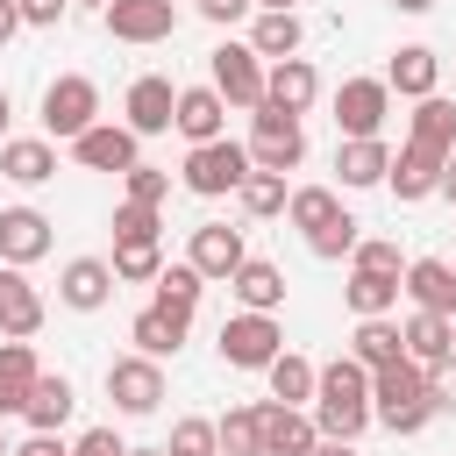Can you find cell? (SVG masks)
<instances>
[{
	"mask_svg": "<svg viewBox=\"0 0 456 456\" xmlns=\"http://www.w3.org/2000/svg\"><path fill=\"white\" fill-rule=\"evenodd\" d=\"M285 349V328L271 321V314H228L221 321V363L228 370H271V356Z\"/></svg>",
	"mask_w": 456,
	"mask_h": 456,
	"instance_id": "cell-4",
	"label": "cell"
},
{
	"mask_svg": "<svg viewBox=\"0 0 456 456\" xmlns=\"http://www.w3.org/2000/svg\"><path fill=\"white\" fill-rule=\"evenodd\" d=\"M207 71H214V93H221L228 107H242V114L264 107V57H256L249 43H221V50L207 57Z\"/></svg>",
	"mask_w": 456,
	"mask_h": 456,
	"instance_id": "cell-6",
	"label": "cell"
},
{
	"mask_svg": "<svg viewBox=\"0 0 456 456\" xmlns=\"http://www.w3.org/2000/svg\"><path fill=\"white\" fill-rule=\"evenodd\" d=\"M256 420H264V456H306L321 442V420L299 413V406H285V399H264Z\"/></svg>",
	"mask_w": 456,
	"mask_h": 456,
	"instance_id": "cell-11",
	"label": "cell"
},
{
	"mask_svg": "<svg viewBox=\"0 0 456 456\" xmlns=\"http://www.w3.org/2000/svg\"><path fill=\"white\" fill-rule=\"evenodd\" d=\"M0 178H14V185H43V178H57V150H50L43 135L0 142Z\"/></svg>",
	"mask_w": 456,
	"mask_h": 456,
	"instance_id": "cell-28",
	"label": "cell"
},
{
	"mask_svg": "<svg viewBox=\"0 0 456 456\" xmlns=\"http://www.w3.org/2000/svg\"><path fill=\"white\" fill-rule=\"evenodd\" d=\"M0 456H7V435H0Z\"/></svg>",
	"mask_w": 456,
	"mask_h": 456,
	"instance_id": "cell-58",
	"label": "cell"
},
{
	"mask_svg": "<svg viewBox=\"0 0 456 456\" xmlns=\"http://www.w3.org/2000/svg\"><path fill=\"white\" fill-rule=\"evenodd\" d=\"M299 43H306V28H299V14H292V7H264V14H256V28H249V50H256V57H271V64H278V57H299Z\"/></svg>",
	"mask_w": 456,
	"mask_h": 456,
	"instance_id": "cell-26",
	"label": "cell"
},
{
	"mask_svg": "<svg viewBox=\"0 0 456 456\" xmlns=\"http://www.w3.org/2000/svg\"><path fill=\"white\" fill-rule=\"evenodd\" d=\"M435 78H442V57H435L428 43H406V50L392 57V71H385V86H392V93H406V100H428V93H435Z\"/></svg>",
	"mask_w": 456,
	"mask_h": 456,
	"instance_id": "cell-27",
	"label": "cell"
},
{
	"mask_svg": "<svg viewBox=\"0 0 456 456\" xmlns=\"http://www.w3.org/2000/svg\"><path fill=\"white\" fill-rule=\"evenodd\" d=\"M335 171H342V185H385L392 150H385L378 135H356V142H342V150H335Z\"/></svg>",
	"mask_w": 456,
	"mask_h": 456,
	"instance_id": "cell-29",
	"label": "cell"
},
{
	"mask_svg": "<svg viewBox=\"0 0 456 456\" xmlns=\"http://www.w3.org/2000/svg\"><path fill=\"white\" fill-rule=\"evenodd\" d=\"M14 28H21V0H0V43H7Z\"/></svg>",
	"mask_w": 456,
	"mask_h": 456,
	"instance_id": "cell-50",
	"label": "cell"
},
{
	"mask_svg": "<svg viewBox=\"0 0 456 456\" xmlns=\"http://www.w3.org/2000/svg\"><path fill=\"white\" fill-rule=\"evenodd\" d=\"M356 242H363V235H356V221H349V214H335L328 228H314V235H306V249H314V256H328V264H335V256H356Z\"/></svg>",
	"mask_w": 456,
	"mask_h": 456,
	"instance_id": "cell-41",
	"label": "cell"
},
{
	"mask_svg": "<svg viewBox=\"0 0 456 456\" xmlns=\"http://www.w3.org/2000/svg\"><path fill=\"white\" fill-rule=\"evenodd\" d=\"M178 121V86L164 78V71H142L135 86H128V128L135 135H164Z\"/></svg>",
	"mask_w": 456,
	"mask_h": 456,
	"instance_id": "cell-12",
	"label": "cell"
},
{
	"mask_svg": "<svg viewBox=\"0 0 456 456\" xmlns=\"http://www.w3.org/2000/svg\"><path fill=\"white\" fill-rule=\"evenodd\" d=\"M185 142H214V135H228V100L214 93V86H185L178 93V121H171Z\"/></svg>",
	"mask_w": 456,
	"mask_h": 456,
	"instance_id": "cell-20",
	"label": "cell"
},
{
	"mask_svg": "<svg viewBox=\"0 0 456 456\" xmlns=\"http://www.w3.org/2000/svg\"><path fill=\"white\" fill-rule=\"evenodd\" d=\"M442 150H420V142H399V157H392V171H385V185L413 207V200H428V192H442Z\"/></svg>",
	"mask_w": 456,
	"mask_h": 456,
	"instance_id": "cell-14",
	"label": "cell"
},
{
	"mask_svg": "<svg viewBox=\"0 0 456 456\" xmlns=\"http://www.w3.org/2000/svg\"><path fill=\"white\" fill-rule=\"evenodd\" d=\"M406 142H420V150H456V107L442 100V93H428L420 107H413V128H406Z\"/></svg>",
	"mask_w": 456,
	"mask_h": 456,
	"instance_id": "cell-32",
	"label": "cell"
},
{
	"mask_svg": "<svg viewBox=\"0 0 456 456\" xmlns=\"http://www.w3.org/2000/svg\"><path fill=\"white\" fill-rule=\"evenodd\" d=\"M107 399L121 406V413H157L164 406V363L157 356H114L107 363Z\"/></svg>",
	"mask_w": 456,
	"mask_h": 456,
	"instance_id": "cell-8",
	"label": "cell"
},
{
	"mask_svg": "<svg viewBox=\"0 0 456 456\" xmlns=\"http://www.w3.org/2000/svg\"><path fill=\"white\" fill-rule=\"evenodd\" d=\"M349 264H356V271H392V278H406L399 242H385V235H378V242H356V256H349Z\"/></svg>",
	"mask_w": 456,
	"mask_h": 456,
	"instance_id": "cell-44",
	"label": "cell"
},
{
	"mask_svg": "<svg viewBox=\"0 0 456 456\" xmlns=\"http://www.w3.org/2000/svg\"><path fill=\"white\" fill-rule=\"evenodd\" d=\"M314 93H321V71H314L306 57H278V64L264 71V100H271V107H285V114H306V107H314Z\"/></svg>",
	"mask_w": 456,
	"mask_h": 456,
	"instance_id": "cell-19",
	"label": "cell"
},
{
	"mask_svg": "<svg viewBox=\"0 0 456 456\" xmlns=\"http://www.w3.org/2000/svg\"><path fill=\"white\" fill-rule=\"evenodd\" d=\"M306 157V128H299V114H285V107H256V128H249V164L256 171H292Z\"/></svg>",
	"mask_w": 456,
	"mask_h": 456,
	"instance_id": "cell-5",
	"label": "cell"
},
{
	"mask_svg": "<svg viewBox=\"0 0 456 456\" xmlns=\"http://www.w3.org/2000/svg\"><path fill=\"white\" fill-rule=\"evenodd\" d=\"M185 328H192L185 314H171V306H157V299H150V306H142V314L128 321V342H135L142 356H157V363H164V356H178Z\"/></svg>",
	"mask_w": 456,
	"mask_h": 456,
	"instance_id": "cell-22",
	"label": "cell"
},
{
	"mask_svg": "<svg viewBox=\"0 0 456 456\" xmlns=\"http://www.w3.org/2000/svg\"><path fill=\"white\" fill-rule=\"evenodd\" d=\"M249 7H256V0H200V14H207V21H242Z\"/></svg>",
	"mask_w": 456,
	"mask_h": 456,
	"instance_id": "cell-49",
	"label": "cell"
},
{
	"mask_svg": "<svg viewBox=\"0 0 456 456\" xmlns=\"http://www.w3.org/2000/svg\"><path fill=\"white\" fill-rule=\"evenodd\" d=\"M71 399H78V392H71V378H64V370H57V378L43 370V378H36V392H28V406H21V420H28V428H50V435H57V428L71 420Z\"/></svg>",
	"mask_w": 456,
	"mask_h": 456,
	"instance_id": "cell-31",
	"label": "cell"
},
{
	"mask_svg": "<svg viewBox=\"0 0 456 456\" xmlns=\"http://www.w3.org/2000/svg\"><path fill=\"white\" fill-rule=\"evenodd\" d=\"M164 449H171V456H221V428H214V420H178Z\"/></svg>",
	"mask_w": 456,
	"mask_h": 456,
	"instance_id": "cell-42",
	"label": "cell"
},
{
	"mask_svg": "<svg viewBox=\"0 0 456 456\" xmlns=\"http://www.w3.org/2000/svg\"><path fill=\"white\" fill-rule=\"evenodd\" d=\"M306 456H356V442H335V435H321V442H314Z\"/></svg>",
	"mask_w": 456,
	"mask_h": 456,
	"instance_id": "cell-51",
	"label": "cell"
},
{
	"mask_svg": "<svg viewBox=\"0 0 456 456\" xmlns=\"http://www.w3.org/2000/svg\"><path fill=\"white\" fill-rule=\"evenodd\" d=\"M285 214H292V228H306V235H314V228H328V221H335V214H342V200H335V192H328V185H299V192H292V207H285Z\"/></svg>",
	"mask_w": 456,
	"mask_h": 456,
	"instance_id": "cell-40",
	"label": "cell"
},
{
	"mask_svg": "<svg viewBox=\"0 0 456 456\" xmlns=\"http://www.w3.org/2000/svg\"><path fill=\"white\" fill-rule=\"evenodd\" d=\"M200 292H207V278H200V264H192V256H185V264H164V271H157V306H171V314H185V321H192Z\"/></svg>",
	"mask_w": 456,
	"mask_h": 456,
	"instance_id": "cell-33",
	"label": "cell"
},
{
	"mask_svg": "<svg viewBox=\"0 0 456 456\" xmlns=\"http://www.w3.org/2000/svg\"><path fill=\"white\" fill-rule=\"evenodd\" d=\"M370 413H378L392 435H420V428L442 413V385H435V370H420L413 356L378 363V370H370Z\"/></svg>",
	"mask_w": 456,
	"mask_h": 456,
	"instance_id": "cell-1",
	"label": "cell"
},
{
	"mask_svg": "<svg viewBox=\"0 0 456 456\" xmlns=\"http://www.w3.org/2000/svg\"><path fill=\"white\" fill-rule=\"evenodd\" d=\"M7 114H14V100H7V86H0V142H7Z\"/></svg>",
	"mask_w": 456,
	"mask_h": 456,
	"instance_id": "cell-54",
	"label": "cell"
},
{
	"mask_svg": "<svg viewBox=\"0 0 456 456\" xmlns=\"http://www.w3.org/2000/svg\"><path fill=\"white\" fill-rule=\"evenodd\" d=\"M50 256V221L36 207H0V264H36Z\"/></svg>",
	"mask_w": 456,
	"mask_h": 456,
	"instance_id": "cell-18",
	"label": "cell"
},
{
	"mask_svg": "<svg viewBox=\"0 0 456 456\" xmlns=\"http://www.w3.org/2000/svg\"><path fill=\"white\" fill-rule=\"evenodd\" d=\"M442 192L456 200V150H449V164H442Z\"/></svg>",
	"mask_w": 456,
	"mask_h": 456,
	"instance_id": "cell-52",
	"label": "cell"
},
{
	"mask_svg": "<svg viewBox=\"0 0 456 456\" xmlns=\"http://www.w3.org/2000/svg\"><path fill=\"white\" fill-rule=\"evenodd\" d=\"M121 456H171V449H121Z\"/></svg>",
	"mask_w": 456,
	"mask_h": 456,
	"instance_id": "cell-55",
	"label": "cell"
},
{
	"mask_svg": "<svg viewBox=\"0 0 456 456\" xmlns=\"http://www.w3.org/2000/svg\"><path fill=\"white\" fill-rule=\"evenodd\" d=\"M93 121H100V86H93L86 71H64V78H50V86H43V135L78 142Z\"/></svg>",
	"mask_w": 456,
	"mask_h": 456,
	"instance_id": "cell-3",
	"label": "cell"
},
{
	"mask_svg": "<svg viewBox=\"0 0 456 456\" xmlns=\"http://www.w3.org/2000/svg\"><path fill=\"white\" fill-rule=\"evenodd\" d=\"M242 207H249L256 221L285 214V207H292V192H285V171H249V178H242Z\"/></svg>",
	"mask_w": 456,
	"mask_h": 456,
	"instance_id": "cell-37",
	"label": "cell"
},
{
	"mask_svg": "<svg viewBox=\"0 0 456 456\" xmlns=\"http://www.w3.org/2000/svg\"><path fill=\"white\" fill-rule=\"evenodd\" d=\"M264 378H271V399H285V406H299V399H314V385H321V370H314L306 356H292V349H278Z\"/></svg>",
	"mask_w": 456,
	"mask_h": 456,
	"instance_id": "cell-34",
	"label": "cell"
},
{
	"mask_svg": "<svg viewBox=\"0 0 456 456\" xmlns=\"http://www.w3.org/2000/svg\"><path fill=\"white\" fill-rule=\"evenodd\" d=\"M135 142H142V135H135L128 121H93V128L71 142V157H78L86 171H128V164H142Z\"/></svg>",
	"mask_w": 456,
	"mask_h": 456,
	"instance_id": "cell-10",
	"label": "cell"
},
{
	"mask_svg": "<svg viewBox=\"0 0 456 456\" xmlns=\"http://www.w3.org/2000/svg\"><path fill=\"white\" fill-rule=\"evenodd\" d=\"M256 7H292V0H256Z\"/></svg>",
	"mask_w": 456,
	"mask_h": 456,
	"instance_id": "cell-56",
	"label": "cell"
},
{
	"mask_svg": "<svg viewBox=\"0 0 456 456\" xmlns=\"http://www.w3.org/2000/svg\"><path fill=\"white\" fill-rule=\"evenodd\" d=\"M314 420H321V435H335V442H356L378 413H370V399H314Z\"/></svg>",
	"mask_w": 456,
	"mask_h": 456,
	"instance_id": "cell-35",
	"label": "cell"
},
{
	"mask_svg": "<svg viewBox=\"0 0 456 456\" xmlns=\"http://www.w3.org/2000/svg\"><path fill=\"white\" fill-rule=\"evenodd\" d=\"M214 428H221V456H264V420H256V406H228Z\"/></svg>",
	"mask_w": 456,
	"mask_h": 456,
	"instance_id": "cell-36",
	"label": "cell"
},
{
	"mask_svg": "<svg viewBox=\"0 0 456 456\" xmlns=\"http://www.w3.org/2000/svg\"><path fill=\"white\" fill-rule=\"evenodd\" d=\"M36 378H43V363H36V349L7 335V342H0V420L28 406V392H36Z\"/></svg>",
	"mask_w": 456,
	"mask_h": 456,
	"instance_id": "cell-24",
	"label": "cell"
},
{
	"mask_svg": "<svg viewBox=\"0 0 456 456\" xmlns=\"http://www.w3.org/2000/svg\"><path fill=\"white\" fill-rule=\"evenodd\" d=\"M349 356H356L363 370H378V363H399V356H406V335H399L385 314H370V321H356V335H349Z\"/></svg>",
	"mask_w": 456,
	"mask_h": 456,
	"instance_id": "cell-30",
	"label": "cell"
},
{
	"mask_svg": "<svg viewBox=\"0 0 456 456\" xmlns=\"http://www.w3.org/2000/svg\"><path fill=\"white\" fill-rule=\"evenodd\" d=\"M314 399H370V370H363L356 356H335V363L321 370V385H314Z\"/></svg>",
	"mask_w": 456,
	"mask_h": 456,
	"instance_id": "cell-39",
	"label": "cell"
},
{
	"mask_svg": "<svg viewBox=\"0 0 456 456\" xmlns=\"http://www.w3.org/2000/svg\"><path fill=\"white\" fill-rule=\"evenodd\" d=\"M399 292H406V278H392V271H356V264H349V285H342V299H349V314H356V321H370V314H392V306H399Z\"/></svg>",
	"mask_w": 456,
	"mask_h": 456,
	"instance_id": "cell-25",
	"label": "cell"
},
{
	"mask_svg": "<svg viewBox=\"0 0 456 456\" xmlns=\"http://www.w3.org/2000/svg\"><path fill=\"white\" fill-rule=\"evenodd\" d=\"M121 449H128V442H121L114 428H86V435L71 442V456H121Z\"/></svg>",
	"mask_w": 456,
	"mask_h": 456,
	"instance_id": "cell-46",
	"label": "cell"
},
{
	"mask_svg": "<svg viewBox=\"0 0 456 456\" xmlns=\"http://www.w3.org/2000/svg\"><path fill=\"white\" fill-rule=\"evenodd\" d=\"M249 249H242V228H228V221H200L192 228V264H200V278H235V264H242Z\"/></svg>",
	"mask_w": 456,
	"mask_h": 456,
	"instance_id": "cell-16",
	"label": "cell"
},
{
	"mask_svg": "<svg viewBox=\"0 0 456 456\" xmlns=\"http://www.w3.org/2000/svg\"><path fill=\"white\" fill-rule=\"evenodd\" d=\"M64 7H71V0H21V21H28V28H57Z\"/></svg>",
	"mask_w": 456,
	"mask_h": 456,
	"instance_id": "cell-47",
	"label": "cell"
},
{
	"mask_svg": "<svg viewBox=\"0 0 456 456\" xmlns=\"http://www.w3.org/2000/svg\"><path fill=\"white\" fill-rule=\"evenodd\" d=\"M114 285H121V278H114V264H107V256H71V264H64V278H57V299H64V306H78V314H100V306L114 299Z\"/></svg>",
	"mask_w": 456,
	"mask_h": 456,
	"instance_id": "cell-13",
	"label": "cell"
},
{
	"mask_svg": "<svg viewBox=\"0 0 456 456\" xmlns=\"http://www.w3.org/2000/svg\"><path fill=\"white\" fill-rule=\"evenodd\" d=\"M399 335H406V356H413L420 370H442V363L456 356V321H449V314H428V306H413V321H406Z\"/></svg>",
	"mask_w": 456,
	"mask_h": 456,
	"instance_id": "cell-17",
	"label": "cell"
},
{
	"mask_svg": "<svg viewBox=\"0 0 456 456\" xmlns=\"http://www.w3.org/2000/svg\"><path fill=\"white\" fill-rule=\"evenodd\" d=\"M78 7H107V0H78Z\"/></svg>",
	"mask_w": 456,
	"mask_h": 456,
	"instance_id": "cell-57",
	"label": "cell"
},
{
	"mask_svg": "<svg viewBox=\"0 0 456 456\" xmlns=\"http://www.w3.org/2000/svg\"><path fill=\"white\" fill-rule=\"evenodd\" d=\"M392 7H399V14H428L435 0H392Z\"/></svg>",
	"mask_w": 456,
	"mask_h": 456,
	"instance_id": "cell-53",
	"label": "cell"
},
{
	"mask_svg": "<svg viewBox=\"0 0 456 456\" xmlns=\"http://www.w3.org/2000/svg\"><path fill=\"white\" fill-rule=\"evenodd\" d=\"M7 456H71V449H64V442H57L50 428H28V442H14Z\"/></svg>",
	"mask_w": 456,
	"mask_h": 456,
	"instance_id": "cell-48",
	"label": "cell"
},
{
	"mask_svg": "<svg viewBox=\"0 0 456 456\" xmlns=\"http://www.w3.org/2000/svg\"><path fill=\"white\" fill-rule=\"evenodd\" d=\"M121 185H128V200H135V207H157V200L171 192V171H157V164H128V171H121Z\"/></svg>",
	"mask_w": 456,
	"mask_h": 456,
	"instance_id": "cell-43",
	"label": "cell"
},
{
	"mask_svg": "<svg viewBox=\"0 0 456 456\" xmlns=\"http://www.w3.org/2000/svg\"><path fill=\"white\" fill-rule=\"evenodd\" d=\"M406 299L456 321V271H449L442 256H413V264H406Z\"/></svg>",
	"mask_w": 456,
	"mask_h": 456,
	"instance_id": "cell-23",
	"label": "cell"
},
{
	"mask_svg": "<svg viewBox=\"0 0 456 456\" xmlns=\"http://www.w3.org/2000/svg\"><path fill=\"white\" fill-rule=\"evenodd\" d=\"M249 171H256V164H249V142L214 135V142H192V150H185V192H200V200L242 192V178H249Z\"/></svg>",
	"mask_w": 456,
	"mask_h": 456,
	"instance_id": "cell-2",
	"label": "cell"
},
{
	"mask_svg": "<svg viewBox=\"0 0 456 456\" xmlns=\"http://www.w3.org/2000/svg\"><path fill=\"white\" fill-rule=\"evenodd\" d=\"M157 271H164L157 235H150V242H114V278H121V285H142V278L157 285Z\"/></svg>",
	"mask_w": 456,
	"mask_h": 456,
	"instance_id": "cell-38",
	"label": "cell"
},
{
	"mask_svg": "<svg viewBox=\"0 0 456 456\" xmlns=\"http://www.w3.org/2000/svg\"><path fill=\"white\" fill-rule=\"evenodd\" d=\"M385 114H392V86H385V78H342V86H335V128H342V142L378 135Z\"/></svg>",
	"mask_w": 456,
	"mask_h": 456,
	"instance_id": "cell-7",
	"label": "cell"
},
{
	"mask_svg": "<svg viewBox=\"0 0 456 456\" xmlns=\"http://www.w3.org/2000/svg\"><path fill=\"white\" fill-rule=\"evenodd\" d=\"M114 235H121V242H150V235H157V207H135V200H128V207L114 214Z\"/></svg>",
	"mask_w": 456,
	"mask_h": 456,
	"instance_id": "cell-45",
	"label": "cell"
},
{
	"mask_svg": "<svg viewBox=\"0 0 456 456\" xmlns=\"http://www.w3.org/2000/svg\"><path fill=\"white\" fill-rule=\"evenodd\" d=\"M228 292H235L249 314H278V306H285V271L264 264V256H242L235 278H228Z\"/></svg>",
	"mask_w": 456,
	"mask_h": 456,
	"instance_id": "cell-21",
	"label": "cell"
},
{
	"mask_svg": "<svg viewBox=\"0 0 456 456\" xmlns=\"http://www.w3.org/2000/svg\"><path fill=\"white\" fill-rule=\"evenodd\" d=\"M43 328V292L21 278V264H0V335L28 342Z\"/></svg>",
	"mask_w": 456,
	"mask_h": 456,
	"instance_id": "cell-15",
	"label": "cell"
},
{
	"mask_svg": "<svg viewBox=\"0 0 456 456\" xmlns=\"http://www.w3.org/2000/svg\"><path fill=\"white\" fill-rule=\"evenodd\" d=\"M100 21H107L114 43H164V36L178 28V7H171V0H107Z\"/></svg>",
	"mask_w": 456,
	"mask_h": 456,
	"instance_id": "cell-9",
	"label": "cell"
}]
</instances>
